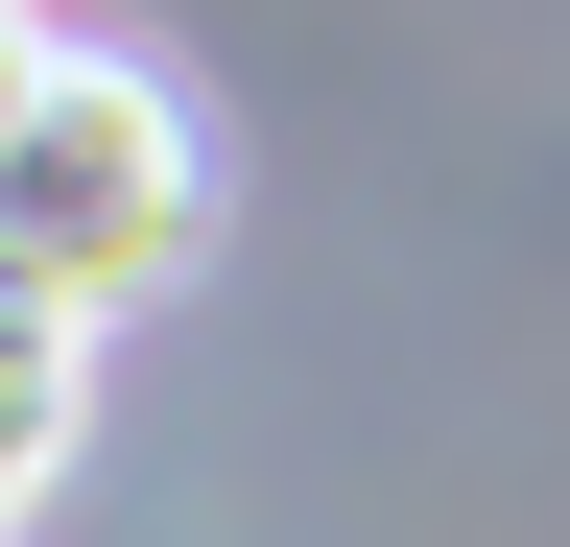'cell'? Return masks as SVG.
<instances>
[{"label": "cell", "instance_id": "obj_3", "mask_svg": "<svg viewBox=\"0 0 570 547\" xmlns=\"http://www.w3.org/2000/svg\"><path fill=\"white\" fill-rule=\"evenodd\" d=\"M48 96V0H0V119H24Z\"/></svg>", "mask_w": 570, "mask_h": 547}, {"label": "cell", "instance_id": "obj_2", "mask_svg": "<svg viewBox=\"0 0 570 547\" xmlns=\"http://www.w3.org/2000/svg\"><path fill=\"white\" fill-rule=\"evenodd\" d=\"M71 404H96V333H48L24 286H0V524L71 476Z\"/></svg>", "mask_w": 570, "mask_h": 547}, {"label": "cell", "instance_id": "obj_1", "mask_svg": "<svg viewBox=\"0 0 570 547\" xmlns=\"http://www.w3.org/2000/svg\"><path fill=\"white\" fill-rule=\"evenodd\" d=\"M214 262V119L142 48H48V96L0 119V286L48 333H119Z\"/></svg>", "mask_w": 570, "mask_h": 547}]
</instances>
